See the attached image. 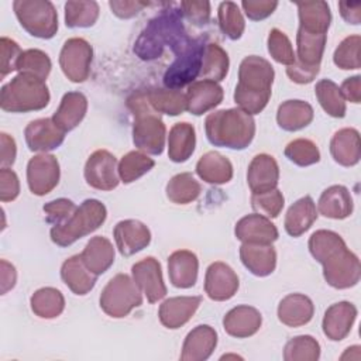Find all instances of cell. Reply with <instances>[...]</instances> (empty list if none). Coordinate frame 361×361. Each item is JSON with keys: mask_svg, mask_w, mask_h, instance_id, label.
Instances as JSON below:
<instances>
[{"mask_svg": "<svg viewBox=\"0 0 361 361\" xmlns=\"http://www.w3.org/2000/svg\"><path fill=\"white\" fill-rule=\"evenodd\" d=\"M338 10L341 17L348 24H360L361 23V3H350V1H340Z\"/></svg>", "mask_w": 361, "mask_h": 361, "instance_id": "003e7915", "label": "cell"}, {"mask_svg": "<svg viewBox=\"0 0 361 361\" xmlns=\"http://www.w3.org/2000/svg\"><path fill=\"white\" fill-rule=\"evenodd\" d=\"M326 41L327 34H314L299 28L296 34V59L307 66H320Z\"/></svg>", "mask_w": 361, "mask_h": 361, "instance_id": "74e56055", "label": "cell"}, {"mask_svg": "<svg viewBox=\"0 0 361 361\" xmlns=\"http://www.w3.org/2000/svg\"><path fill=\"white\" fill-rule=\"evenodd\" d=\"M31 310L41 319L58 317L65 309L63 295L51 286L35 290L30 299Z\"/></svg>", "mask_w": 361, "mask_h": 361, "instance_id": "60d3db41", "label": "cell"}, {"mask_svg": "<svg viewBox=\"0 0 361 361\" xmlns=\"http://www.w3.org/2000/svg\"><path fill=\"white\" fill-rule=\"evenodd\" d=\"M217 345V333L209 324L196 326L188 333L182 345V361H204Z\"/></svg>", "mask_w": 361, "mask_h": 361, "instance_id": "603a6c76", "label": "cell"}, {"mask_svg": "<svg viewBox=\"0 0 361 361\" xmlns=\"http://www.w3.org/2000/svg\"><path fill=\"white\" fill-rule=\"evenodd\" d=\"M357 319V307L351 302H337L327 307L323 317V333L333 341L344 340Z\"/></svg>", "mask_w": 361, "mask_h": 361, "instance_id": "ffe728a7", "label": "cell"}, {"mask_svg": "<svg viewBox=\"0 0 361 361\" xmlns=\"http://www.w3.org/2000/svg\"><path fill=\"white\" fill-rule=\"evenodd\" d=\"M99 18V4L90 1H68L65 4V24L69 28L92 27Z\"/></svg>", "mask_w": 361, "mask_h": 361, "instance_id": "f6af8a7d", "label": "cell"}, {"mask_svg": "<svg viewBox=\"0 0 361 361\" xmlns=\"http://www.w3.org/2000/svg\"><path fill=\"white\" fill-rule=\"evenodd\" d=\"M223 87L213 80H195L186 92V110L190 114L200 116L213 110L223 102Z\"/></svg>", "mask_w": 361, "mask_h": 361, "instance_id": "d6986e66", "label": "cell"}, {"mask_svg": "<svg viewBox=\"0 0 361 361\" xmlns=\"http://www.w3.org/2000/svg\"><path fill=\"white\" fill-rule=\"evenodd\" d=\"M206 137L216 147L230 149L247 148L255 135V121L244 110L224 109L210 113L204 121Z\"/></svg>", "mask_w": 361, "mask_h": 361, "instance_id": "3957f363", "label": "cell"}, {"mask_svg": "<svg viewBox=\"0 0 361 361\" xmlns=\"http://www.w3.org/2000/svg\"><path fill=\"white\" fill-rule=\"evenodd\" d=\"M79 255L87 269L99 276L113 265L116 252L109 238L103 235H96L87 241Z\"/></svg>", "mask_w": 361, "mask_h": 361, "instance_id": "4dcf8cb0", "label": "cell"}, {"mask_svg": "<svg viewBox=\"0 0 361 361\" xmlns=\"http://www.w3.org/2000/svg\"><path fill=\"white\" fill-rule=\"evenodd\" d=\"M61 278L63 283L75 293V295H86L96 285L97 275L90 272L87 267L83 264L80 255H73L63 261L61 267Z\"/></svg>", "mask_w": 361, "mask_h": 361, "instance_id": "1f68e13d", "label": "cell"}, {"mask_svg": "<svg viewBox=\"0 0 361 361\" xmlns=\"http://www.w3.org/2000/svg\"><path fill=\"white\" fill-rule=\"evenodd\" d=\"M27 147L35 152H48L58 148L65 140L62 131L52 118H37L28 123L24 130Z\"/></svg>", "mask_w": 361, "mask_h": 361, "instance_id": "2e32d148", "label": "cell"}, {"mask_svg": "<svg viewBox=\"0 0 361 361\" xmlns=\"http://www.w3.org/2000/svg\"><path fill=\"white\" fill-rule=\"evenodd\" d=\"M127 107L130 109L133 123V141L138 149L145 154L159 155L165 147L166 128L161 120V114L157 113L148 102L147 90H137L127 99Z\"/></svg>", "mask_w": 361, "mask_h": 361, "instance_id": "277c9868", "label": "cell"}, {"mask_svg": "<svg viewBox=\"0 0 361 361\" xmlns=\"http://www.w3.org/2000/svg\"><path fill=\"white\" fill-rule=\"evenodd\" d=\"M13 8L21 27L42 39L52 38L58 31V14L48 0H16Z\"/></svg>", "mask_w": 361, "mask_h": 361, "instance_id": "ba28073f", "label": "cell"}, {"mask_svg": "<svg viewBox=\"0 0 361 361\" xmlns=\"http://www.w3.org/2000/svg\"><path fill=\"white\" fill-rule=\"evenodd\" d=\"M76 204L65 197H59L55 200H51L44 204V213L47 216V221L52 226H58L65 223L76 210Z\"/></svg>", "mask_w": 361, "mask_h": 361, "instance_id": "11a10c76", "label": "cell"}, {"mask_svg": "<svg viewBox=\"0 0 361 361\" xmlns=\"http://www.w3.org/2000/svg\"><path fill=\"white\" fill-rule=\"evenodd\" d=\"M285 157L299 166H309L320 161V151L312 140L296 138L286 145Z\"/></svg>", "mask_w": 361, "mask_h": 361, "instance_id": "f907efd6", "label": "cell"}, {"mask_svg": "<svg viewBox=\"0 0 361 361\" xmlns=\"http://www.w3.org/2000/svg\"><path fill=\"white\" fill-rule=\"evenodd\" d=\"M340 92L344 97V100H348L351 103H360L361 102V78L358 75L347 78L341 86Z\"/></svg>", "mask_w": 361, "mask_h": 361, "instance_id": "e7e4bbea", "label": "cell"}, {"mask_svg": "<svg viewBox=\"0 0 361 361\" xmlns=\"http://www.w3.org/2000/svg\"><path fill=\"white\" fill-rule=\"evenodd\" d=\"M343 245H345V241L331 230H317L309 238V251L320 264Z\"/></svg>", "mask_w": 361, "mask_h": 361, "instance_id": "c3c4849f", "label": "cell"}, {"mask_svg": "<svg viewBox=\"0 0 361 361\" xmlns=\"http://www.w3.org/2000/svg\"><path fill=\"white\" fill-rule=\"evenodd\" d=\"M238 276L230 265L216 261L209 265L204 275V292L216 302L231 299L238 289Z\"/></svg>", "mask_w": 361, "mask_h": 361, "instance_id": "9a60e30c", "label": "cell"}, {"mask_svg": "<svg viewBox=\"0 0 361 361\" xmlns=\"http://www.w3.org/2000/svg\"><path fill=\"white\" fill-rule=\"evenodd\" d=\"M87 111V99L80 92H68L62 96L59 107L52 116L54 123L62 131H71L79 126Z\"/></svg>", "mask_w": 361, "mask_h": 361, "instance_id": "f1b7e54d", "label": "cell"}, {"mask_svg": "<svg viewBox=\"0 0 361 361\" xmlns=\"http://www.w3.org/2000/svg\"><path fill=\"white\" fill-rule=\"evenodd\" d=\"M298 11L299 28L314 34H327L331 23V13L326 1L298 3Z\"/></svg>", "mask_w": 361, "mask_h": 361, "instance_id": "8d00e7d4", "label": "cell"}, {"mask_svg": "<svg viewBox=\"0 0 361 361\" xmlns=\"http://www.w3.org/2000/svg\"><path fill=\"white\" fill-rule=\"evenodd\" d=\"M204 45L206 44L202 39H190L179 52L175 62L164 75V85L168 89L180 90L183 86L190 85L199 78Z\"/></svg>", "mask_w": 361, "mask_h": 361, "instance_id": "9c48e42d", "label": "cell"}, {"mask_svg": "<svg viewBox=\"0 0 361 361\" xmlns=\"http://www.w3.org/2000/svg\"><path fill=\"white\" fill-rule=\"evenodd\" d=\"M234 234L241 243L248 244H272L278 240L275 224L258 213L241 217L235 224Z\"/></svg>", "mask_w": 361, "mask_h": 361, "instance_id": "ac0fdd59", "label": "cell"}, {"mask_svg": "<svg viewBox=\"0 0 361 361\" xmlns=\"http://www.w3.org/2000/svg\"><path fill=\"white\" fill-rule=\"evenodd\" d=\"M243 265L255 276H268L276 267V251L272 244H248L240 247Z\"/></svg>", "mask_w": 361, "mask_h": 361, "instance_id": "484cf974", "label": "cell"}, {"mask_svg": "<svg viewBox=\"0 0 361 361\" xmlns=\"http://www.w3.org/2000/svg\"><path fill=\"white\" fill-rule=\"evenodd\" d=\"M320 357V344L312 336L290 338L283 348L285 361H316Z\"/></svg>", "mask_w": 361, "mask_h": 361, "instance_id": "bcb514c9", "label": "cell"}, {"mask_svg": "<svg viewBox=\"0 0 361 361\" xmlns=\"http://www.w3.org/2000/svg\"><path fill=\"white\" fill-rule=\"evenodd\" d=\"M317 209L320 214L334 220H343L353 213L354 203L350 190L343 185H333L323 190Z\"/></svg>", "mask_w": 361, "mask_h": 361, "instance_id": "f546056e", "label": "cell"}, {"mask_svg": "<svg viewBox=\"0 0 361 361\" xmlns=\"http://www.w3.org/2000/svg\"><path fill=\"white\" fill-rule=\"evenodd\" d=\"M17 281V272L13 264L7 262L6 259L0 261V285H1V295L7 293L10 289L14 288Z\"/></svg>", "mask_w": 361, "mask_h": 361, "instance_id": "03108f58", "label": "cell"}, {"mask_svg": "<svg viewBox=\"0 0 361 361\" xmlns=\"http://www.w3.org/2000/svg\"><path fill=\"white\" fill-rule=\"evenodd\" d=\"M241 7L245 16L252 21H261L269 17L278 7V1L271 0H243Z\"/></svg>", "mask_w": 361, "mask_h": 361, "instance_id": "680465c9", "label": "cell"}, {"mask_svg": "<svg viewBox=\"0 0 361 361\" xmlns=\"http://www.w3.org/2000/svg\"><path fill=\"white\" fill-rule=\"evenodd\" d=\"M147 97L152 109L159 114L179 116L186 110V93L176 89H147Z\"/></svg>", "mask_w": 361, "mask_h": 361, "instance_id": "f35d334b", "label": "cell"}, {"mask_svg": "<svg viewBox=\"0 0 361 361\" xmlns=\"http://www.w3.org/2000/svg\"><path fill=\"white\" fill-rule=\"evenodd\" d=\"M20 193V180L14 171L10 168L0 169V200L11 202Z\"/></svg>", "mask_w": 361, "mask_h": 361, "instance_id": "91938a15", "label": "cell"}, {"mask_svg": "<svg viewBox=\"0 0 361 361\" xmlns=\"http://www.w3.org/2000/svg\"><path fill=\"white\" fill-rule=\"evenodd\" d=\"M275 72L272 65L257 55L245 56L238 68V83L234 90V102L248 114L261 113L272 93Z\"/></svg>", "mask_w": 361, "mask_h": 361, "instance_id": "6da1fadb", "label": "cell"}, {"mask_svg": "<svg viewBox=\"0 0 361 361\" xmlns=\"http://www.w3.org/2000/svg\"><path fill=\"white\" fill-rule=\"evenodd\" d=\"M314 313L310 298L302 293H289L278 305V319L288 327L307 324Z\"/></svg>", "mask_w": 361, "mask_h": 361, "instance_id": "4316f807", "label": "cell"}, {"mask_svg": "<svg viewBox=\"0 0 361 361\" xmlns=\"http://www.w3.org/2000/svg\"><path fill=\"white\" fill-rule=\"evenodd\" d=\"M313 107L303 100H286L276 111L278 126L285 131H298L309 126L313 120Z\"/></svg>", "mask_w": 361, "mask_h": 361, "instance_id": "d590c367", "label": "cell"}, {"mask_svg": "<svg viewBox=\"0 0 361 361\" xmlns=\"http://www.w3.org/2000/svg\"><path fill=\"white\" fill-rule=\"evenodd\" d=\"M196 147V133L190 123H176L168 135V157L173 162L188 161Z\"/></svg>", "mask_w": 361, "mask_h": 361, "instance_id": "e575fe53", "label": "cell"}, {"mask_svg": "<svg viewBox=\"0 0 361 361\" xmlns=\"http://www.w3.org/2000/svg\"><path fill=\"white\" fill-rule=\"evenodd\" d=\"M49 90L45 80L30 73H17L1 87L0 106L4 111L25 113L42 110L49 103Z\"/></svg>", "mask_w": 361, "mask_h": 361, "instance_id": "5b68a950", "label": "cell"}, {"mask_svg": "<svg viewBox=\"0 0 361 361\" xmlns=\"http://www.w3.org/2000/svg\"><path fill=\"white\" fill-rule=\"evenodd\" d=\"M360 45L361 37L360 35H350L344 38L334 51L333 62L340 69H358L360 62Z\"/></svg>", "mask_w": 361, "mask_h": 361, "instance_id": "816d5d0a", "label": "cell"}, {"mask_svg": "<svg viewBox=\"0 0 361 361\" xmlns=\"http://www.w3.org/2000/svg\"><path fill=\"white\" fill-rule=\"evenodd\" d=\"M317 219V210L310 196H303L296 200L286 212L285 230L292 237H299L306 233Z\"/></svg>", "mask_w": 361, "mask_h": 361, "instance_id": "836d02e7", "label": "cell"}, {"mask_svg": "<svg viewBox=\"0 0 361 361\" xmlns=\"http://www.w3.org/2000/svg\"><path fill=\"white\" fill-rule=\"evenodd\" d=\"M279 180V166L272 155H255L247 171V182L252 193H261L276 188Z\"/></svg>", "mask_w": 361, "mask_h": 361, "instance_id": "44dd1931", "label": "cell"}, {"mask_svg": "<svg viewBox=\"0 0 361 361\" xmlns=\"http://www.w3.org/2000/svg\"><path fill=\"white\" fill-rule=\"evenodd\" d=\"M83 173L86 183L97 190H113L120 182L117 159L106 149H97L87 158Z\"/></svg>", "mask_w": 361, "mask_h": 361, "instance_id": "7c38bea8", "label": "cell"}, {"mask_svg": "<svg viewBox=\"0 0 361 361\" xmlns=\"http://www.w3.org/2000/svg\"><path fill=\"white\" fill-rule=\"evenodd\" d=\"M262 324L261 313L248 305H240L228 310L223 319V327L231 337L245 338L254 336Z\"/></svg>", "mask_w": 361, "mask_h": 361, "instance_id": "cb8c5ba5", "label": "cell"}, {"mask_svg": "<svg viewBox=\"0 0 361 361\" xmlns=\"http://www.w3.org/2000/svg\"><path fill=\"white\" fill-rule=\"evenodd\" d=\"M180 13L195 25H204L210 20V3L209 1H180Z\"/></svg>", "mask_w": 361, "mask_h": 361, "instance_id": "6f0895ef", "label": "cell"}, {"mask_svg": "<svg viewBox=\"0 0 361 361\" xmlns=\"http://www.w3.org/2000/svg\"><path fill=\"white\" fill-rule=\"evenodd\" d=\"M333 159L343 166H354L361 158L360 133L355 128H341L334 133L330 141Z\"/></svg>", "mask_w": 361, "mask_h": 361, "instance_id": "83f0119b", "label": "cell"}, {"mask_svg": "<svg viewBox=\"0 0 361 361\" xmlns=\"http://www.w3.org/2000/svg\"><path fill=\"white\" fill-rule=\"evenodd\" d=\"M155 161L142 151H130L118 162V176L123 183H131L149 172Z\"/></svg>", "mask_w": 361, "mask_h": 361, "instance_id": "ee69618b", "label": "cell"}, {"mask_svg": "<svg viewBox=\"0 0 361 361\" xmlns=\"http://www.w3.org/2000/svg\"><path fill=\"white\" fill-rule=\"evenodd\" d=\"M268 52L271 54L272 59H275L278 63H283L286 66L292 65L296 59L290 39L286 37L285 32H282L278 28H272L269 31Z\"/></svg>", "mask_w": 361, "mask_h": 361, "instance_id": "db71d44e", "label": "cell"}, {"mask_svg": "<svg viewBox=\"0 0 361 361\" xmlns=\"http://www.w3.org/2000/svg\"><path fill=\"white\" fill-rule=\"evenodd\" d=\"M141 289L127 274H117L103 288L99 303L102 310L114 319L126 317L133 309L141 306Z\"/></svg>", "mask_w": 361, "mask_h": 361, "instance_id": "52a82bcc", "label": "cell"}, {"mask_svg": "<svg viewBox=\"0 0 361 361\" xmlns=\"http://www.w3.org/2000/svg\"><path fill=\"white\" fill-rule=\"evenodd\" d=\"M113 235L121 255L130 257L140 252L151 243L149 228L138 220H121L114 226Z\"/></svg>", "mask_w": 361, "mask_h": 361, "instance_id": "e0dca14e", "label": "cell"}, {"mask_svg": "<svg viewBox=\"0 0 361 361\" xmlns=\"http://www.w3.org/2000/svg\"><path fill=\"white\" fill-rule=\"evenodd\" d=\"M319 71H320V66H307L299 62L298 59H295V62L286 68V75L292 82L305 85V83H310L317 76Z\"/></svg>", "mask_w": 361, "mask_h": 361, "instance_id": "94428289", "label": "cell"}, {"mask_svg": "<svg viewBox=\"0 0 361 361\" xmlns=\"http://www.w3.org/2000/svg\"><path fill=\"white\" fill-rule=\"evenodd\" d=\"M199 261L195 252L178 250L168 258V275L173 286L180 289L192 288L197 281Z\"/></svg>", "mask_w": 361, "mask_h": 361, "instance_id": "d4e9b609", "label": "cell"}, {"mask_svg": "<svg viewBox=\"0 0 361 361\" xmlns=\"http://www.w3.org/2000/svg\"><path fill=\"white\" fill-rule=\"evenodd\" d=\"M111 11L120 18H131L137 16L144 7L148 6L145 1L138 0H111L109 1Z\"/></svg>", "mask_w": 361, "mask_h": 361, "instance_id": "6125c7cd", "label": "cell"}, {"mask_svg": "<svg viewBox=\"0 0 361 361\" xmlns=\"http://www.w3.org/2000/svg\"><path fill=\"white\" fill-rule=\"evenodd\" d=\"M1 79H4L10 72L17 69V62L21 55V49L18 44L7 37H1Z\"/></svg>", "mask_w": 361, "mask_h": 361, "instance_id": "9f6ffc18", "label": "cell"}, {"mask_svg": "<svg viewBox=\"0 0 361 361\" xmlns=\"http://www.w3.org/2000/svg\"><path fill=\"white\" fill-rule=\"evenodd\" d=\"M189 41L183 30L180 10L169 7L149 21L135 41L134 52L141 59L151 61L159 58L165 47L173 52H180Z\"/></svg>", "mask_w": 361, "mask_h": 361, "instance_id": "7a4b0ae2", "label": "cell"}, {"mask_svg": "<svg viewBox=\"0 0 361 361\" xmlns=\"http://www.w3.org/2000/svg\"><path fill=\"white\" fill-rule=\"evenodd\" d=\"M322 265L326 282L336 289H348L355 286L360 281V259L347 248V245L336 250L322 262Z\"/></svg>", "mask_w": 361, "mask_h": 361, "instance_id": "30bf717a", "label": "cell"}, {"mask_svg": "<svg viewBox=\"0 0 361 361\" xmlns=\"http://www.w3.org/2000/svg\"><path fill=\"white\" fill-rule=\"evenodd\" d=\"M314 93L322 109L331 117L341 118L345 116V100L340 87L330 79H322L316 83Z\"/></svg>", "mask_w": 361, "mask_h": 361, "instance_id": "7bdbcfd3", "label": "cell"}, {"mask_svg": "<svg viewBox=\"0 0 361 361\" xmlns=\"http://www.w3.org/2000/svg\"><path fill=\"white\" fill-rule=\"evenodd\" d=\"M285 204V199L281 190L276 188L272 190L261 192V193H252L251 195V206L252 209L268 219H275L279 216L282 207Z\"/></svg>", "mask_w": 361, "mask_h": 361, "instance_id": "f5cc1de1", "label": "cell"}, {"mask_svg": "<svg viewBox=\"0 0 361 361\" xmlns=\"http://www.w3.org/2000/svg\"><path fill=\"white\" fill-rule=\"evenodd\" d=\"M59 162L52 154H38L28 161L27 183L31 193L44 196L49 193L59 182Z\"/></svg>", "mask_w": 361, "mask_h": 361, "instance_id": "4fadbf2b", "label": "cell"}, {"mask_svg": "<svg viewBox=\"0 0 361 361\" xmlns=\"http://www.w3.org/2000/svg\"><path fill=\"white\" fill-rule=\"evenodd\" d=\"M228 55L227 52L217 44L209 42L204 45L202 68L199 78L203 80L220 82L226 78L228 72Z\"/></svg>", "mask_w": 361, "mask_h": 361, "instance_id": "ab89813d", "label": "cell"}, {"mask_svg": "<svg viewBox=\"0 0 361 361\" xmlns=\"http://www.w3.org/2000/svg\"><path fill=\"white\" fill-rule=\"evenodd\" d=\"M217 18H219L220 30L230 39H238L243 35L245 30V21H244L243 13L240 11L235 3L233 1L220 3Z\"/></svg>", "mask_w": 361, "mask_h": 361, "instance_id": "7dc6e473", "label": "cell"}, {"mask_svg": "<svg viewBox=\"0 0 361 361\" xmlns=\"http://www.w3.org/2000/svg\"><path fill=\"white\" fill-rule=\"evenodd\" d=\"M196 173L200 179L212 185H223L233 178V165L221 154L209 151L202 155L196 164Z\"/></svg>", "mask_w": 361, "mask_h": 361, "instance_id": "d6a6232c", "label": "cell"}, {"mask_svg": "<svg viewBox=\"0 0 361 361\" xmlns=\"http://www.w3.org/2000/svg\"><path fill=\"white\" fill-rule=\"evenodd\" d=\"M93 58L92 45L83 38H69L59 54V66L63 75L75 83L85 82L90 73Z\"/></svg>", "mask_w": 361, "mask_h": 361, "instance_id": "8fae6325", "label": "cell"}, {"mask_svg": "<svg viewBox=\"0 0 361 361\" xmlns=\"http://www.w3.org/2000/svg\"><path fill=\"white\" fill-rule=\"evenodd\" d=\"M131 274L133 279L149 303H157L166 295L161 264L154 257H147L135 262L131 268Z\"/></svg>", "mask_w": 361, "mask_h": 361, "instance_id": "5bb4252c", "label": "cell"}, {"mask_svg": "<svg viewBox=\"0 0 361 361\" xmlns=\"http://www.w3.org/2000/svg\"><path fill=\"white\" fill-rule=\"evenodd\" d=\"M16 155H17V147H16V141L11 135L1 133L0 134V162H1V168H7L10 165L14 164L16 161Z\"/></svg>", "mask_w": 361, "mask_h": 361, "instance_id": "be15d7a7", "label": "cell"}, {"mask_svg": "<svg viewBox=\"0 0 361 361\" xmlns=\"http://www.w3.org/2000/svg\"><path fill=\"white\" fill-rule=\"evenodd\" d=\"M202 303L200 296H175L159 306V322L168 329H179L186 324Z\"/></svg>", "mask_w": 361, "mask_h": 361, "instance_id": "7402d4cb", "label": "cell"}, {"mask_svg": "<svg viewBox=\"0 0 361 361\" xmlns=\"http://www.w3.org/2000/svg\"><path fill=\"white\" fill-rule=\"evenodd\" d=\"M16 71L18 73H30L45 80L51 72V59L41 49H25L18 58Z\"/></svg>", "mask_w": 361, "mask_h": 361, "instance_id": "681fc988", "label": "cell"}, {"mask_svg": "<svg viewBox=\"0 0 361 361\" xmlns=\"http://www.w3.org/2000/svg\"><path fill=\"white\" fill-rule=\"evenodd\" d=\"M166 197L176 204H188L197 199L202 192L200 183L189 172H182L171 178L166 183Z\"/></svg>", "mask_w": 361, "mask_h": 361, "instance_id": "b9f144b4", "label": "cell"}, {"mask_svg": "<svg viewBox=\"0 0 361 361\" xmlns=\"http://www.w3.org/2000/svg\"><path fill=\"white\" fill-rule=\"evenodd\" d=\"M106 206L97 199H86L62 224L52 226L51 240L59 247H68L79 238L97 230L106 220Z\"/></svg>", "mask_w": 361, "mask_h": 361, "instance_id": "8992f818", "label": "cell"}]
</instances>
